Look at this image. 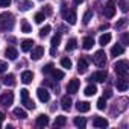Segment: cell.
Listing matches in <instances>:
<instances>
[{
  "label": "cell",
  "instance_id": "1",
  "mask_svg": "<svg viewBox=\"0 0 129 129\" xmlns=\"http://www.w3.org/2000/svg\"><path fill=\"white\" fill-rule=\"evenodd\" d=\"M14 15L11 12H3L0 14V30L2 32H6V30H11L14 27Z\"/></svg>",
  "mask_w": 129,
  "mask_h": 129
},
{
  "label": "cell",
  "instance_id": "2",
  "mask_svg": "<svg viewBox=\"0 0 129 129\" xmlns=\"http://www.w3.org/2000/svg\"><path fill=\"white\" fill-rule=\"evenodd\" d=\"M127 69H129V64L126 59H121V61H117L114 64V72L117 73V76L120 78H126L127 76Z\"/></svg>",
  "mask_w": 129,
  "mask_h": 129
},
{
  "label": "cell",
  "instance_id": "3",
  "mask_svg": "<svg viewBox=\"0 0 129 129\" xmlns=\"http://www.w3.org/2000/svg\"><path fill=\"white\" fill-rule=\"evenodd\" d=\"M62 17L69 24H76V20H78V15H76V11L75 9H69L67 11V6L62 5Z\"/></svg>",
  "mask_w": 129,
  "mask_h": 129
},
{
  "label": "cell",
  "instance_id": "4",
  "mask_svg": "<svg viewBox=\"0 0 129 129\" xmlns=\"http://www.w3.org/2000/svg\"><path fill=\"white\" fill-rule=\"evenodd\" d=\"M93 62L96 64L97 67H105V64H106V55L103 50H97L93 56Z\"/></svg>",
  "mask_w": 129,
  "mask_h": 129
},
{
  "label": "cell",
  "instance_id": "5",
  "mask_svg": "<svg viewBox=\"0 0 129 129\" xmlns=\"http://www.w3.org/2000/svg\"><path fill=\"white\" fill-rule=\"evenodd\" d=\"M12 102H14V94H12L11 91L3 93L2 96H0V103H2L3 106H11Z\"/></svg>",
  "mask_w": 129,
  "mask_h": 129
},
{
  "label": "cell",
  "instance_id": "6",
  "mask_svg": "<svg viewBox=\"0 0 129 129\" xmlns=\"http://www.w3.org/2000/svg\"><path fill=\"white\" fill-rule=\"evenodd\" d=\"M105 15L108 18H112L115 15V0H108L106 8H105Z\"/></svg>",
  "mask_w": 129,
  "mask_h": 129
},
{
  "label": "cell",
  "instance_id": "7",
  "mask_svg": "<svg viewBox=\"0 0 129 129\" xmlns=\"http://www.w3.org/2000/svg\"><path fill=\"white\" fill-rule=\"evenodd\" d=\"M44 56V47L41 46H37V47H32V53H30V58L34 61H38Z\"/></svg>",
  "mask_w": 129,
  "mask_h": 129
},
{
  "label": "cell",
  "instance_id": "8",
  "mask_svg": "<svg viewBox=\"0 0 129 129\" xmlns=\"http://www.w3.org/2000/svg\"><path fill=\"white\" fill-rule=\"evenodd\" d=\"M106 78H108V73H106V70H99V72H96L91 78H90V81H96V82H105L106 81Z\"/></svg>",
  "mask_w": 129,
  "mask_h": 129
},
{
  "label": "cell",
  "instance_id": "9",
  "mask_svg": "<svg viewBox=\"0 0 129 129\" xmlns=\"http://www.w3.org/2000/svg\"><path fill=\"white\" fill-rule=\"evenodd\" d=\"M79 87H81V81H79V79H72V81L69 82V85H67V91H69L70 94H75V93H78Z\"/></svg>",
  "mask_w": 129,
  "mask_h": 129
},
{
  "label": "cell",
  "instance_id": "10",
  "mask_svg": "<svg viewBox=\"0 0 129 129\" xmlns=\"http://www.w3.org/2000/svg\"><path fill=\"white\" fill-rule=\"evenodd\" d=\"M93 126H94V127H102V129H105V127H108V120L103 118V117L96 115V117L93 118Z\"/></svg>",
  "mask_w": 129,
  "mask_h": 129
},
{
  "label": "cell",
  "instance_id": "11",
  "mask_svg": "<svg viewBox=\"0 0 129 129\" xmlns=\"http://www.w3.org/2000/svg\"><path fill=\"white\" fill-rule=\"evenodd\" d=\"M37 96H38V99L41 100V102H49L50 100V93L46 90V88H38L37 90Z\"/></svg>",
  "mask_w": 129,
  "mask_h": 129
},
{
  "label": "cell",
  "instance_id": "12",
  "mask_svg": "<svg viewBox=\"0 0 129 129\" xmlns=\"http://www.w3.org/2000/svg\"><path fill=\"white\" fill-rule=\"evenodd\" d=\"M115 87H117V90L118 91H126L127 90V87H129V84H127V81H126V78H117V81H115Z\"/></svg>",
  "mask_w": 129,
  "mask_h": 129
},
{
  "label": "cell",
  "instance_id": "13",
  "mask_svg": "<svg viewBox=\"0 0 129 129\" xmlns=\"http://www.w3.org/2000/svg\"><path fill=\"white\" fill-rule=\"evenodd\" d=\"M87 69H88V61H87L85 58H81L79 62H78V73L85 75V73H87Z\"/></svg>",
  "mask_w": 129,
  "mask_h": 129
},
{
  "label": "cell",
  "instance_id": "14",
  "mask_svg": "<svg viewBox=\"0 0 129 129\" xmlns=\"http://www.w3.org/2000/svg\"><path fill=\"white\" fill-rule=\"evenodd\" d=\"M72 97H69V96H64L62 99H61V108L64 109V111H70L72 109Z\"/></svg>",
  "mask_w": 129,
  "mask_h": 129
},
{
  "label": "cell",
  "instance_id": "15",
  "mask_svg": "<svg viewBox=\"0 0 129 129\" xmlns=\"http://www.w3.org/2000/svg\"><path fill=\"white\" fill-rule=\"evenodd\" d=\"M5 56L8 58V59H17V56H18V52H17V49L15 47H6V50H5Z\"/></svg>",
  "mask_w": 129,
  "mask_h": 129
},
{
  "label": "cell",
  "instance_id": "16",
  "mask_svg": "<svg viewBox=\"0 0 129 129\" xmlns=\"http://www.w3.org/2000/svg\"><path fill=\"white\" fill-rule=\"evenodd\" d=\"M2 82L6 85V87H14L15 85V76L14 75H5L3 78H2Z\"/></svg>",
  "mask_w": 129,
  "mask_h": 129
},
{
  "label": "cell",
  "instance_id": "17",
  "mask_svg": "<svg viewBox=\"0 0 129 129\" xmlns=\"http://www.w3.org/2000/svg\"><path fill=\"white\" fill-rule=\"evenodd\" d=\"M49 117L46 115V114H40L38 117H37V126L38 127H44V126H47L49 124Z\"/></svg>",
  "mask_w": 129,
  "mask_h": 129
},
{
  "label": "cell",
  "instance_id": "18",
  "mask_svg": "<svg viewBox=\"0 0 129 129\" xmlns=\"http://www.w3.org/2000/svg\"><path fill=\"white\" fill-rule=\"evenodd\" d=\"M32 79H34V73H32L30 70H24V72L21 73V82H23V84H30Z\"/></svg>",
  "mask_w": 129,
  "mask_h": 129
},
{
  "label": "cell",
  "instance_id": "19",
  "mask_svg": "<svg viewBox=\"0 0 129 129\" xmlns=\"http://www.w3.org/2000/svg\"><path fill=\"white\" fill-rule=\"evenodd\" d=\"M76 108H78L79 112H88V111L91 109V105H90L88 102H81V100H79V102L76 103Z\"/></svg>",
  "mask_w": 129,
  "mask_h": 129
},
{
  "label": "cell",
  "instance_id": "20",
  "mask_svg": "<svg viewBox=\"0 0 129 129\" xmlns=\"http://www.w3.org/2000/svg\"><path fill=\"white\" fill-rule=\"evenodd\" d=\"M93 46H94V38L93 37H85L84 41H82V47L85 50H90V49H93Z\"/></svg>",
  "mask_w": 129,
  "mask_h": 129
},
{
  "label": "cell",
  "instance_id": "21",
  "mask_svg": "<svg viewBox=\"0 0 129 129\" xmlns=\"http://www.w3.org/2000/svg\"><path fill=\"white\" fill-rule=\"evenodd\" d=\"M34 40H23L21 41V50L23 52H30L32 50V47H34Z\"/></svg>",
  "mask_w": 129,
  "mask_h": 129
},
{
  "label": "cell",
  "instance_id": "22",
  "mask_svg": "<svg viewBox=\"0 0 129 129\" xmlns=\"http://www.w3.org/2000/svg\"><path fill=\"white\" fill-rule=\"evenodd\" d=\"M123 52H124V47H123V46H120V44H115V46H112V49H111V55H112L114 58L120 56Z\"/></svg>",
  "mask_w": 129,
  "mask_h": 129
},
{
  "label": "cell",
  "instance_id": "23",
  "mask_svg": "<svg viewBox=\"0 0 129 129\" xmlns=\"http://www.w3.org/2000/svg\"><path fill=\"white\" fill-rule=\"evenodd\" d=\"M76 47H78V40H76V38H70V40L67 41L66 50H67V52H72V50H75Z\"/></svg>",
  "mask_w": 129,
  "mask_h": 129
},
{
  "label": "cell",
  "instance_id": "24",
  "mask_svg": "<svg viewBox=\"0 0 129 129\" xmlns=\"http://www.w3.org/2000/svg\"><path fill=\"white\" fill-rule=\"evenodd\" d=\"M96 93H97V87H96L94 84H90V85L85 88V91H84L85 96H94Z\"/></svg>",
  "mask_w": 129,
  "mask_h": 129
},
{
  "label": "cell",
  "instance_id": "25",
  "mask_svg": "<svg viewBox=\"0 0 129 129\" xmlns=\"http://www.w3.org/2000/svg\"><path fill=\"white\" fill-rule=\"evenodd\" d=\"M14 115H15L17 118H21V120H24V118L27 117V114H26V111H24L23 108H15V109H14Z\"/></svg>",
  "mask_w": 129,
  "mask_h": 129
},
{
  "label": "cell",
  "instance_id": "26",
  "mask_svg": "<svg viewBox=\"0 0 129 129\" xmlns=\"http://www.w3.org/2000/svg\"><path fill=\"white\" fill-rule=\"evenodd\" d=\"M73 123H75V126H78V127H85L87 120H85V117H75Z\"/></svg>",
  "mask_w": 129,
  "mask_h": 129
},
{
  "label": "cell",
  "instance_id": "27",
  "mask_svg": "<svg viewBox=\"0 0 129 129\" xmlns=\"http://www.w3.org/2000/svg\"><path fill=\"white\" fill-rule=\"evenodd\" d=\"M66 123H67V118L64 117V115H58V117L55 118V126L62 127V126H66Z\"/></svg>",
  "mask_w": 129,
  "mask_h": 129
},
{
  "label": "cell",
  "instance_id": "28",
  "mask_svg": "<svg viewBox=\"0 0 129 129\" xmlns=\"http://www.w3.org/2000/svg\"><path fill=\"white\" fill-rule=\"evenodd\" d=\"M21 32L23 34H30L32 32V26L26 20H21Z\"/></svg>",
  "mask_w": 129,
  "mask_h": 129
},
{
  "label": "cell",
  "instance_id": "29",
  "mask_svg": "<svg viewBox=\"0 0 129 129\" xmlns=\"http://www.w3.org/2000/svg\"><path fill=\"white\" fill-rule=\"evenodd\" d=\"M109 41H111V34H103V35L99 38V44H100V46H106Z\"/></svg>",
  "mask_w": 129,
  "mask_h": 129
},
{
  "label": "cell",
  "instance_id": "30",
  "mask_svg": "<svg viewBox=\"0 0 129 129\" xmlns=\"http://www.w3.org/2000/svg\"><path fill=\"white\" fill-rule=\"evenodd\" d=\"M30 8H34V3L30 2V0H24V2L20 3V9L21 11H29Z\"/></svg>",
  "mask_w": 129,
  "mask_h": 129
},
{
  "label": "cell",
  "instance_id": "31",
  "mask_svg": "<svg viewBox=\"0 0 129 129\" xmlns=\"http://www.w3.org/2000/svg\"><path fill=\"white\" fill-rule=\"evenodd\" d=\"M21 103H23L27 109H35V103H34V100H32V99H29V97L23 99V100H21Z\"/></svg>",
  "mask_w": 129,
  "mask_h": 129
},
{
  "label": "cell",
  "instance_id": "32",
  "mask_svg": "<svg viewBox=\"0 0 129 129\" xmlns=\"http://www.w3.org/2000/svg\"><path fill=\"white\" fill-rule=\"evenodd\" d=\"M50 75H52V76H53V79H56V81H61V79L64 78V72H61V70H56V69H53Z\"/></svg>",
  "mask_w": 129,
  "mask_h": 129
},
{
  "label": "cell",
  "instance_id": "33",
  "mask_svg": "<svg viewBox=\"0 0 129 129\" xmlns=\"http://www.w3.org/2000/svg\"><path fill=\"white\" fill-rule=\"evenodd\" d=\"M59 43H61V34L53 35V37H52V41H50L52 47H58V46H59Z\"/></svg>",
  "mask_w": 129,
  "mask_h": 129
},
{
  "label": "cell",
  "instance_id": "34",
  "mask_svg": "<svg viewBox=\"0 0 129 129\" xmlns=\"http://www.w3.org/2000/svg\"><path fill=\"white\" fill-rule=\"evenodd\" d=\"M50 29H52V27H50L49 24H46L44 27H41V29H40V37H41V38L47 37V35H49V32H50Z\"/></svg>",
  "mask_w": 129,
  "mask_h": 129
},
{
  "label": "cell",
  "instance_id": "35",
  "mask_svg": "<svg viewBox=\"0 0 129 129\" xmlns=\"http://www.w3.org/2000/svg\"><path fill=\"white\" fill-rule=\"evenodd\" d=\"M61 66H62L64 69H72V61H70L69 58H62V59H61Z\"/></svg>",
  "mask_w": 129,
  "mask_h": 129
},
{
  "label": "cell",
  "instance_id": "36",
  "mask_svg": "<svg viewBox=\"0 0 129 129\" xmlns=\"http://www.w3.org/2000/svg\"><path fill=\"white\" fill-rule=\"evenodd\" d=\"M91 17H93V11H91V9H88V11L84 14V24H88V23H90V20H91Z\"/></svg>",
  "mask_w": 129,
  "mask_h": 129
},
{
  "label": "cell",
  "instance_id": "37",
  "mask_svg": "<svg viewBox=\"0 0 129 129\" xmlns=\"http://www.w3.org/2000/svg\"><path fill=\"white\" fill-rule=\"evenodd\" d=\"M97 108H99L100 111H103V109L106 108V99H105V97H100V99L97 100Z\"/></svg>",
  "mask_w": 129,
  "mask_h": 129
},
{
  "label": "cell",
  "instance_id": "38",
  "mask_svg": "<svg viewBox=\"0 0 129 129\" xmlns=\"http://www.w3.org/2000/svg\"><path fill=\"white\" fill-rule=\"evenodd\" d=\"M44 18H46V15H44V12H38V14H35V23H38V24H41V23L44 21Z\"/></svg>",
  "mask_w": 129,
  "mask_h": 129
},
{
  "label": "cell",
  "instance_id": "39",
  "mask_svg": "<svg viewBox=\"0 0 129 129\" xmlns=\"http://www.w3.org/2000/svg\"><path fill=\"white\" fill-rule=\"evenodd\" d=\"M126 24H127V20H126V18H120V20L115 23V29H123Z\"/></svg>",
  "mask_w": 129,
  "mask_h": 129
},
{
  "label": "cell",
  "instance_id": "40",
  "mask_svg": "<svg viewBox=\"0 0 129 129\" xmlns=\"http://www.w3.org/2000/svg\"><path fill=\"white\" fill-rule=\"evenodd\" d=\"M52 70H53V64H46V66L43 67V70H41V72H43L44 75H50V73H52Z\"/></svg>",
  "mask_w": 129,
  "mask_h": 129
},
{
  "label": "cell",
  "instance_id": "41",
  "mask_svg": "<svg viewBox=\"0 0 129 129\" xmlns=\"http://www.w3.org/2000/svg\"><path fill=\"white\" fill-rule=\"evenodd\" d=\"M118 6L123 12H127V0H118Z\"/></svg>",
  "mask_w": 129,
  "mask_h": 129
},
{
  "label": "cell",
  "instance_id": "42",
  "mask_svg": "<svg viewBox=\"0 0 129 129\" xmlns=\"http://www.w3.org/2000/svg\"><path fill=\"white\" fill-rule=\"evenodd\" d=\"M121 44H123V46H127V44H129V35H127V34H123V35H121Z\"/></svg>",
  "mask_w": 129,
  "mask_h": 129
},
{
  "label": "cell",
  "instance_id": "43",
  "mask_svg": "<svg viewBox=\"0 0 129 129\" xmlns=\"http://www.w3.org/2000/svg\"><path fill=\"white\" fill-rule=\"evenodd\" d=\"M12 0H0V8H8Z\"/></svg>",
  "mask_w": 129,
  "mask_h": 129
},
{
  "label": "cell",
  "instance_id": "44",
  "mask_svg": "<svg viewBox=\"0 0 129 129\" xmlns=\"http://www.w3.org/2000/svg\"><path fill=\"white\" fill-rule=\"evenodd\" d=\"M6 69H8V64L5 61H0V73H5Z\"/></svg>",
  "mask_w": 129,
  "mask_h": 129
},
{
  "label": "cell",
  "instance_id": "45",
  "mask_svg": "<svg viewBox=\"0 0 129 129\" xmlns=\"http://www.w3.org/2000/svg\"><path fill=\"white\" fill-rule=\"evenodd\" d=\"M43 12H44V15H52V12H53V11H52V6H50V5H46Z\"/></svg>",
  "mask_w": 129,
  "mask_h": 129
},
{
  "label": "cell",
  "instance_id": "46",
  "mask_svg": "<svg viewBox=\"0 0 129 129\" xmlns=\"http://www.w3.org/2000/svg\"><path fill=\"white\" fill-rule=\"evenodd\" d=\"M103 97H105V99H109V97H112V93H111V90H106Z\"/></svg>",
  "mask_w": 129,
  "mask_h": 129
},
{
  "label": "cell",
  "instance_id": "47",
  "mask_svg": "<svg viewBox=\"0 0 129 129\" xmlns=\"http://www.w3.org/2000/svg\"><path fill=\"white\" fill-rule=\"evenodd\" d=\"M56 49H58V47H52V50H50V55H52V56L56 55Z\"/></svg>",
  "mask_w": 129,
  "mask_h": 129
},
{
  "label": "cell",
  "instance_id": "48",
  "mask_svg": "<svg viewBox=\"0 0 129 129\" xmlns=\"http://www.w3.org/2000/svg\"><path fill=\"white\" fill-rule=\"evenodd\" d=\"M82 2H84V0H73V3H75V5H81Z\"/></svg>",
  "mask_w": 129,
  "mask_h": 129
},
{
  "label": "cell",
  "instance_id": "49",
  "mask_svg": "<svg viewBox=\"0 0 129 129\" xmlns=\"http://www.w3.org/2000/svg\"><path fill=\"white\" fill-rule=\"evenodd\" d=\"M3 118H5V112L0 111V120H3Z\"/></svg>",
  "mask_w": 129,
  "mask_h": 129
},
{
  "label": "cell",
  "instance_id": "50",
  "mask_svg": "<svg viewBox=\"0 0 129 129\" xmlns=\"http://www.w3.org/2000/svg\"><path fill=\"white\" fill-rule=\"evenodd\" d=\"M108 27H109L108 24H105V26H100V30H103V29H108Z\"/></svg>",
  "mask_w": 129,
  "mask_h": 129
},
{
  "label": "cell",
  "instance_id": "51",
  "mask_svg": "<svg viewBox=\"0 0 129 129\" xmlns=\"http://www.w3.org/2000/svg\"><path fill=\"white\" fill-rule=\"evenodd\" d=\"M0 127H2V120H0Z\"/></svg>",
  "mask_w": 129,
  "mask_h": 129
}]
</instances>
